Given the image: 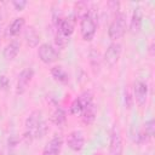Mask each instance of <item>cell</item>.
<instances>
[{
	"mask_svg": "<svg viewBox=\"0 0 155 155\" xmlns=\"http://www.w3.org/2000/svg\"><path fill=\"white\" fill-rule=\"evenodd\" d=\"M46 131L47 127L42 119V113L40 110L31 111L25 120V130H24L25 140L28 143H31L34 139L44 137Z\"/></svg>",
	"mask_w": 155,
	"mask_h": 155,
	"instance_id": "6da1fadb",
	"label": "cell"
},
{
	"mask_svg": "<svg viewBox=\"0 0 155 155\" xmlns=\"http://www.w3.org/2000/svg\"><path fill=\"white\" fill-rule=\"evenodd\" d=\"M125 31H126V15L122 12H117L114 16V18L109 25L108 36H109V39L115 41L120 38H122Z\"/></svg>",
	"mask_w": 155,
	"mask_h": 155,
	"instance_id": "7a4b0ae2",
	"label": "cell"
},
{
	"mask_svg": "<svg viewBox=\"0 0 155 155\" xmlns=\"http://www.w3.org/2000/svg\"><path fill=\"white\" fill-rule=\"evenodd\" d=\"M96 30H97V25H96L94 17L88 11L85 16L80 18V33H81L82 39L85 41H91L94 38Z\"/></svg>",
	"mask_w": 155,
	"mask_h": 155,
	"instance_id": "3957f363",
	"label": "cell"
},
{
	"mask_svg": "<svg viewBox=\"0 0 155 155\" xmlns=\"http://www.w3.org/2000/svg\"><path fill=\"white\" fill-rule=\"evenodd\" d=\"M38 56H39L40 61L45 64H52L59 58V53L56 50V47H53L51 44H47V42L41 44L39 46Z\"/></svg>",
	"mask_w": 155,
	"mask_h": 155,
	"instance_id": "277c9868",
	"label": "cell"
},
{
	"mask_svg": "<svg viewBox=\"0 0 155 155\" xmlns=\"http://www.w3.org/2000/svg\"><path fill=\"white\" fill-rule=\"evenodd\" d=\"M109 151H110V155H122V151H124L121 133H120V130L116 124L113 125V127L110 130Z\"/></svg>",
	"mask_w": 155,
	"mask_h": 155,
	"instance_id": "5b68a950",
	"label": "cell"
},
{
	"mask_svg": "<svg viewBox=\"0 0 155 155\" xmlns=\"http://www.w3.org/2000/svg\"><path fill=\"white\" fill-rule=\"evenodd\" d=\"M121 51H122L121 44H119V42H111L108 46V48H107V51L104 53V57H103L104 63L108 67L113 68L117 63V61H119V58L121 56Z\"/></svg>",
	"mask_w": 155,
	"mask_h": 155,
	"instance_id": "8992f818",
	"label": "cell"
},
{
	"mask_svg": "<svg viewBox=\"0 0 155 155\" xmlns=\"http://www.w3.org/2000/svg\"><path fill=\"white\" fill-rule=\"evenodd\" d=\"M33 76H34V70L31 68H24L19 73L18 79H17V85H16V93L17 94H23L27 91Z\"/></svg>",
	"mask_w": 155,
	"mask_h": 155,
	"instance_id": "52a82bcc",
	"label": "cell"
},
{
	"mask_svg": "<svg viewBox=\"0 0 155 155\" xmlns=\"http://www.w3.org/2000/svg\"><path fill=\"white\" fill-rule=\"evenodd\" d=\"M133 99L139 107H143L148 99V85L144 81L137 80L133 84Z\"/></svg>",
	"mask_w": 155,
	"mask_h": 155,
	"instance_id": "ba28073f",
	"label": "cell"
},
{
	"mask_svg": "<svg viewBox=\"0 0 155 155\" xmlns=\"http://www.w3.org/2000/svg\"><path fill=\"white\" fill-rule=\"evenodd\" d=\"M67 144L73 151H80L85 145V137L81 131H71L67 137Z\"/></svg>",
	"mask_w": 155,
	"mask_h": 155,
	"instance_id": "9c48e42d",
	"label": "cell"
},
{
	"mask_svg": "<svg viewBox=\"0 0 155 155\" xmlns=\"http://www.w3.org/2000/svg\"><path fill=\"white\" fill-rule=\"evenodd\" d=\"M74 25H75V17L71 15L70 17H67V18H62L56 28H57V33L64 35L65 38H69L73 31H74Z\"/></svg>",
	"mask_w": 155,
	"mask_h": 155,
	"instance_id": "30bf717a",
	"label": "cell"
},
{
	"mask_svg": "<svg viewBox=\"0 0 155 155\" xmlns=\"http://www.w3.org/2000/svg\"><path fill=\"white\" fill-rule=\"evenodd\" d=\"M63 145V139L61 136L56 134L44 148L42 155H58Z\"/></svg>",
	"mask_w": 155,
	"mask_h": 155,
	"instance_id": "8fae6325",
	"label": "cell"
},
{
	"mask_svg": "<svg viewBox=\"0 0 155 155\" xmlns=\"http://www.w3.org/2000/svg\"><path fill=\"white\" fill-rule=\"evenodd\" d=\"M142 23H143V15H142V8L140 7H136L132 17H131V22H130V31L132 34H137L142 29Z\"/></svg>",
	"mask_w": 155,
	"mask_h": 155,
	"instance_id": "7c38bea8",
	"label": "cell"
},
{
	"mask_svg": "<svg viewBox=\"0 0 155 155\" xmlns=\"http://www.w3.org/2000/svg\"><path fill=\"white\" fill-rule=\"evenodd\" d=\"M24 39H25L27 45L29 47H31V48L36 47L39 45V41H40V36L38 34L36 29L34 27H31V25L25 29V31H24Z\"/></svg>",
	"mask_w": 155,
	"mask_h": 155,
	"instance_id": "4fadbf2b",
	"label": "cell"
},
{
	"mask_svg": "<svg viewBox=\"0 0 155 155\" xmlns=\"http://www.w3.org/2000/svg\"><path fill=\"white\" fill-rule=\"evenodd\" d=\"M19 48H21V44H19L18 41H16V40H15V41H11V42L7 44V45L5 46V48H4V52H2L4 58L7 59V61L15 59V58L17 57L18 52H19Z\"/></svg>",
	"mask_w": 155,
	"mask_h": 155,
	"instance_id": "5bb4252c",
	"label": "cell"
},
{
	"mask_svg": "<svg viewBox=\"0 0 155 155\" xmlns=\"http://www.w3.org/2000/svg\"><path fill=\"white\" fill-rule=\"evenodd\" d=\"M96 116H97V107H96L93 103L88 104V105L82 110V113H81L82 122L86 124V125H91V124L94 121Z\"/></svg>",
	"mask_w": 155,
	"mask_h": 155,
	"instance_id": "9a60e30c",
	"label": "cell"
},
{
	"mask_svg": "<svg viewBox=\"0 0 155 155\" xmlns=\"http://www.w3.org/2000/svg\"><path fill=\"white\" fill-rule=\"evenodd\" d=\"M51 75L56 81H58L61 84H68V81H69V75L62 65L52 67L51 68Z\"/></svg>",
	"mask_w": 155,
	"mask_h": 155,
	"instance_id": "2e32d148",
	"label": "cell"
},
{
	"mask_svg": "<svg viewBox=\"0 0 155 155\" xmlns=\"http://www.w3.org/2000/svg\"><path fill=\"white\" fill-rule=\"evenodd\" d=\"M24 24H25L24 18H22V17L15 18L13 22L8 25L7 31H6V35L7 36H16V35H18L22 31V29L24 28Z\"/></svg>",
	"mask_w": 155,
	"mask_h": 155,
	"instance_id": "e0dca14e",
	"label": "cell"
},
{
	"mask_svg": "<svg viewBox=\"0 0 155 155\" xmlns=\"http://www.w3.org/2000/svg\"><path fill=\"white\" fill-rule=\"evenodd\" d=\"M90 63H91V68L93 70L94 74H98L101 70V57L98 51H96L94 48H92L90 51Z\"/></svg>",
	"mask_w": 155,
	"mask_h": 155,
	"instance_id": "ac0fdd59",
	"label": "cell"
},
{
	"mask_svg": "<svg viewBox=\"0 0 155 155\" xmlns=\"http://www.w3.org/2000/svg\"><path fill=\"white\" fill-rule=\"evenodd\" d=\"M65 119H67V116H65V111H64L62 108L57 107L56 110L53 111L52 116H51L52 122H53L54 125H57V126H61V125H63V124L65 122Z\"/></svg>",
	"mask_w": 155,
	"mask_h": 155,
	"instance_id": "d6986e66",
	"label": "cell"
},
{
	"mask_svg": "<svg viewBox=\"0 0 155 155\" xmlns=\"http://www.w3.org/2000/svg\"><path fill=\"white\" fill-rule=\"evenodd\" d=\"M88 12V10H87V4L85 2V1H79V2H76L75 4V7H74V17L75 18H81L82 16H85L86 13Z\"/></svg>",
	"mask_w": 155,
	"mask_h": 155,
	"instance_id": "ffe728a7",
	"label": "cell"
},
{
	"mask_svg": "<svg viewBox=\"0 0 155 155\" xmlns=\"http://www.w3.org/2000/svg\"><path fill=\"white\" fill-rule=\"evenodd\" d=\"M92 93L90 92V91H85V92H82L79 97H78V99L80 101V103H81V105L84 107V109L88 105V104H91V103H93L92 102Z\"/></svg>",
	"mask_w": 155,
	"mask_h": 155,
	"instance_id": "44dd1931",
	"label": "cell"
},
{
	"mask_svg": "<svg viewBox=\"0 0 155 155\" xmlns=\"http://www.w3.org/2000/svg\"><path fill=\"white\" fill-rule=\"evenodd\" d=\"M154 130H155L154 120H153V119H150V120H148V121L144 124V128H143V132H144V134H145L147 139L153 138V136H154Z\"/></svg>",
	"mask_w": 155,
	"mask_h": 155,
	"instance_id": "7402d4cb",
	"label": "cell"
},
{
	"mask_svg": "<svg viewBox=\"0 0 155 155\" xmlns=\"http://www.w3.org/2000/svg\"><path fill=\"white\" fill-rule=\"evenodd\" d=\"M82 110H84V107L81 105L80 101H79L78 98H75V99L73 101L71 105H70V113H71L73 115H81Z\"/></svg>",
	"mask_w": 155,
	"mask_h": 155,
	"instance_id": "603a6c76",
	"label": "cell"
},
{
	"mask_svg": "<svg viewBox=\"0 0 155 155\" xmlns=\"http://www.w3.org/2000/svg\"><path fill=\"white\" fill-rule=\"evenodd\" d=\"M54 41H56V45H57L58 47L64 48V47L68 45L69 39H68V38H65L64 35H62V34L57 33V34H56V39H54Z\"/></svg>",
	"mask_w": 155,
	"mask_h": 155,
	"instance_id": "cb8c5ba5",
	"label": "cell"
},
{
	"mask_svg": "<svg viewBox=\"0 0 155 155\" xmlns=\"http://www.w3.org/2000/svg\"><path fill=\"white\" fill-rule=\"evenodd\" d=\"M133 96L131 94V92L126 88L125 90V105H126V108L127 109H131L132 108V105H133Z\"/></svg>",
	"mask_w": 155,
	"mask_h": 155,
	"instance_id": "d4e9b609",
	"label": "cell"
},
{
	"mask_svg": "<svg viewBox=\"0 0 155 155\" xmlns=\"http://www.w3.org/2000/svg\"><path fill=\"white\" fill-rule=\"evenodd\" d=\"M8 79L6 75H0V90H7L8 87Z\"/></svg>",
	"mask_w": 155,
	"mask_h": 155,
	"instance_id": "484cf974",
	"label": "cell"
},
{
	"mask_svg": "<svg viewBox=\"0 0 155 155\" xmlns=\"http://www.w3.org/2000/svg\"><path fill=\"white\" fill-rule=\"evenodd\" d=\"M12 5L15 6V8H16V11H22L25 6H27V1H24V0H19V1H13L12 2Z\"/></svg>",
	"mask_w": 155,
	"mask_h": 155,
	"instance_id": "4316f807",
	"label": "cell"
},
{
	"mask_svg": "<svg viewBox=\"0 0 155 155\" xmlns=\"http://www.w3.org/2000/svg\"><path fill=\"white\" fill-rule=\"evenodd\" d=\"M153 50H154V44H151V45H150V54H151V56L154 54V53H153Z\"/></svg>",
	"mask_w": 155,
	"mask_h": 155,
	"instance_id": "83f0119b",
	"label": "cell"
}]
</instances>
